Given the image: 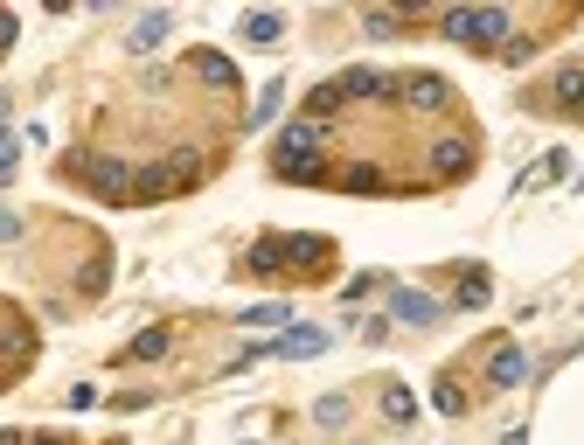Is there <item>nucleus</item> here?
<instances>
[{
  "label": "nucleus",
  "instance_id": "nucleus-1",
  "mask_svg": "<svg viewBox=\"0 0 584 445\" xmlns=\"http://www.w3.org/2000/svg\"><path fill=\"white\" fill-rule=\"evenodd\" d=\"M438 35L459 42V49H473V56H494L508 42V7H452L438 21Z\"/></svg>",
  "mask_w": 584,
  "mask_h": 445
},
{
  "label": "nucleus",
  "instance_id": "nucleus-2",
  "mask_svg": "<svg viewBox=\"0 0 584 445\" xmlns=\"http://www.w3.org/2000/svg\"><path fill=\"white\" fill-rule=\"evenodd\" d=\"M320 140H327V126H306V119H292L286 133H279V147H272V167H279V181H327L320 167Z\"/></svg>",
  "mask_w": 584,
  "mask_h": 445
},
{
  "label": "nucleus",
  "instance_id": "nucleus-3",
  "mask_svg": "<svg viewBox=\"0 0 584 445\" xmlns=\"http://www.w3.org/2000/svg\"><path fill=\"white\" fill-rule=\"evenodd\" d=\"M70 174L98 202H133V160H119V153H70Z\"/></svg>",
  "mask_w": 584,
  "mask_h": 445
},
{
  "label": "nucleus",
  "instance_id": "nucleus-4",
  "mask_svg": "<svg viewBox=\"0 0 584 445\" xmlns=\"http://www.w3.org/2000/svg\"><path fill=\"white\" fill-rule=\"evenodd\" d=\"M334 348V334H320V327H286L279 341H265L258 355H279V362H313V355H327Z\"/></svg>",
  "mask_w": 584,
  "mask_h": 445
},
{
  "label": "nucleus",
  "instance_id": "nucleus-5",
  "mask_svg": "<svg viewBox=\"0 0 584 445\" xmlns=\"http://www.w3.org/2000/svg\"><path fill=\"white\" fill-rule=\"evenodd\" d=\"M334 84H341V105H390L397 98V77H383V70H348Z\"/></svg>",
  "mask_w": 584,
  "mask_h": 445
},
{
  "label": "nucleus",
  "instance_id": "nucleus-6",
  "mask_svg": "<svg viewBox=\"0 0 584 445\" xmlns=\"http://www.w3.org/2000/svg\"><path fill=\"white\" fill-rule=\"evenodd\" d=\"M397 98H404V105H418V112H445V105H452V84L432 77V70H411V77L397 84Z\"/></svg>",
  "mask_w": 584,
  "mask_h": 445
},
{
  "label": "nucleus",
  "instance_id": "nucleus-7",
  "mask_svg": "<svg viewBox=\"0 0 584 445\" xmlns=\"http://www.w3.org/2000/svg\"><path fill=\"white\" fill-rule=\"evenodd\" d=\"M522 376H529V355H522L515 341H501V348L487 355V383H494V390H515Z\"/></svg>",
  "mask_w": 584,
  "mask_h": 445
},
{
  "label": "nucleus",
  "instance_id": "nucleus-8",
  "mask_svg": "<svg viewBox=\"0 0 584 445\" xmlns=\"http://www.w3.org/2000/svg\"><path fill=\"white\" fill-rule=\"evenodd\" d=\"M438 313H445V306H438L432 293H390V327H397V320H404V327H432Z\"/></svg>",
  "mask_w": 584,
  "mask_h": 445
},
{
  "label": "nucleus",
  "instance_id": "nucleus-9",
  "mask_svg": "<svg viewBox=\"0 0 584 445\" xmlns=\"http://www.w3.org/2000/svg\"><path fill=\"white\" fill-rule=\"evenodd\" d=\"M167 35H174V14H140V21H133V35H126V56H153Z\"/></svg>",
  "mask_w": 584,
  "mask_h": 445
},
{
  "label": "nucleus",
  "instance_id": "nucleus-10",
  "mask_svg": "<svg viewBox=\"0 0 584 445\" xmlns=\"http://www.w3.org/2000/svg\"><path fill=\"white\" fill-rule=\"evenodd\" d=\"M466 167H473V147H466V140H438L432 147V174L438 181H459Z\"/></svg>",
  "mask_w": 584,
  "mask_h": 445
},
{
  "label": "nucleus",
  "instance_id": "nucleus-11",
  "mask_svg": "<svg viewBox=\"0 0 584 445\" xmlns=\"http://www.w3.org/2000/svg\"><path fill=\"white\" fill-rule=\"evenodd\" d=\"M167 195H174L167 160H153V167H140V174H133V202H167Z\"/></svg>",
  "mask_w": 584,
  "mask_h": 445
},
{
  "label": "nucleus",
  "instance_id": "nucleus-12",
  "mask_svg": "<svg viewBox=\"0 0 584 445\" xmlns=\"http://www.w3.org/2000/svg\"><path fill=\"white\" fill-rule=\"evenodd\" d=\"M334 112H341V84L327 77V84H313V91H306V112H299V119H306V126H327Z\"/></svg>",
  "mask_w": 584,
  "mask_h": 445
},
{
  "label": "nucleus",
  "instance_id": "nucleus-13",
  "mask_svg": "<svg viewBox=\"0 0 584 445\" xmlns=\"http://www.w3.org/2000/svg\"><path fill=\"white\" fill-rule=\"evenodd\" d=\"M279 265H327V237H279Z\"/></svg>",
  "mask_w": 584,
  "mask_h": 445
},
{
  "label": "nucleus",
  "instance_id": "nucleus-14",
  "mask_svg": "<svg viewBox=\"0 0 584 445\" xmlns=\"http://www.w3.org/2000/svg\"><path fill=\"white\" fill-rule=\"evenodd\" d=\"M341 188H348V195H383V188H390V174H383L376 160H355V167L341 174Z\"/></svg>",
  "mask_w": 584,
  "mask_h": 445
},
{
  "label": "nucleus",
  "instance_id": "nucleus-15",
  "mask_svg": "<svg viewBox=\"0 0 584 445\" xmlns=\"http://www.w3.org/2000/svg\"><path fill=\"white\" fill-rule=\"evenodd\" d=\"M557 105H564L571 119H584V63H564V70H557Z\"/></svg>",
  "mask_w": 584,
  "mask_h": 445
},
{
  "label": "nucleus",
  "instance_id": "nucleus-16",
  "mask_svg": "<svg viewBox=\"0 0 584 445\" xmlns=\"http://www.w3.org/2000/svg\"><path fill=\"white\" fill-rule=\"evenodd\" d=\"M195 70H202V77H209V84H216V91H223V84H230V91H237V63H230V56H223V49H195Z\"/></svg>",
  "mask_w": 584,
  "mask_h": 445
},
{
  "label": "nucleus",
  "instance_id": "nucleus-17",
  "mask_svg": "<svg viewBox=\"0 0 584 445\" xmlns=\"http://www.w3.org/2000/svg\"><path fill=\"white\" fill-rule=\"evenodd\" d=\"M279 35H286V14H272V7L244 14V42H279Z\"/></svg>",
  "mask_w": 584,
  "mask_h": 445
},
{
  "label": "nucleus",
  "instance_id": "nucleus-18",
  "mask_svg": "<svg viewBox=\"0 0 584 445\" xmlns=\"http://www.w3.org/2000/svg\"><path fill=\"white\" fill-rule=\"evenodd\" d=\"M279 105H286V77H272V84L258 91V112H251V126H272V119H279Z\"/></svg>",
  "mask_w": 584,
  "mask_h": 445
},
{
  "label": "nucleus",
  "instance_id": "nucleus-19",
  "mask_svg": "<svg viewBox=\"0 0 584 445\" xmlns=\"http://www.w3.org/2000/svg\"><path fill=\"white\" fill-rule=\"evenodd\" d=\"M286 320H292L286 299H265V306H251V313H244V327H286Z\"/></svg>",
  "mask_w": 584,
  "mask_h": 445
},
{
  "label": "nucleus",
  "instance_id": "nucleus-20",
  "mask_svg": "<svg viewBox=\"0 0 584 445\" xmlns=\"http://www.w3.org/2000/svg\"><path fill=\"white\" fill-rule=\"evenodd\" d=\"M126 355H133V362H160V355H167V327H146V334L133 341V348H126Z\"/></svg>",
  "mask_w": 584,
  "mask_h": 445
},
{
  "label": "nucleus",
  "instance_id": "nucleus-21",
  "mask_svg": "<svg viewBox=\"0 0 584 445\" xmlns=\"http://www.w3.org/2000/svg\"><path fill=\"white\" fill-rule=\"evenodd\" d=\"M529 56H536V42H529V35H508V42L494 49V63H508V70H522Z\"/></svg>",
  "mask_w": 584,
  "mask_h": 445
},
{
  "label": "nucleus",
  "instance_id": "nucleus-22",
  "mask_svg": "<svg viewBox=\"0 0 584 445\" xmlns=\"http://www.w3.org/2000/svg\"><path fill=\"white\" fill-rule=\"evenodd\" d=\"M383 418H390V425H411V418H418V404H411L404 390H383Z\"/></svg>",
  "mask_w": 584,
  "mask_h": 445
},
{
  "label": "nucleus",
  "instance_id": "nucleus-23",
  "mask_svg": "<svg viewBox=\"0 0 584 445\" xmlns=\"http://www.w3.org/2000/svg\"><path fill=\"white\" fill-rule=\"evenodd\" d=\"M313 425H327V432L348 425V397H320V404H313Z\"/></svg>",
  "mask_w": 584,
  "mask_h": 445
},
{
  "label": "nucleus",
  "instance_id": "nucleus-24",
  "mask_svg": "<svg viewBox=\"0 0 584 445\" xmlns=\"http://www.w3.org/2000/svg\"><path fill=\"white\" fill-rule=\"evenodd\" d=\"M251 272H279V237H265V244L251 251Z\"/></svg>",
  "mask_w": 584,
  "mask_h": 445
},
{
  "label": "nucleus",
  "instance_id": "nucleus-25",
  "mask_svg": "<svg viewBox=\"0 0 584 445\" xmlns=\"http://www.w3.org/2000/svg\"><path fill=\"white\" fill-rule=\"evenodd\" d=\"M438 411H445V418H459V411H466V397H459V390H452V376H445V383H438V397H432Z\"/></svg>",
  "mask_w": 584,
  "mask_h": 445
},
{
  "label": "nucleus",
  "instance_id": "nucleus-26",
  "mask_svg": "<svg viewBox=\"0 0 584 445\" xmlns=\"http://www.w3.org/2000/svg\"><path fill=\"white\" fill-rule=\"evenodd\" d=\"M459 306H487V279H480V272H466V286H459Z\"/></svg>",
  "mask_w": 584,
  "mask_h": 445
},
{
  "label": "nucleus",
  "instance_id": "nucleus-27",
  "mask_svg": "<svg viewBox=\"0 0 584 445\" xmlns=\"http://www.w3.org/2000/svg\"><path fill=\"white\" fill-rule=\"evenodd\" d=\"M14 167H21V147H14V140H0V188L14 181Z\"/></svg>",
  "mask_w": 584,
  "mask_h": 445
},
{
  "label": "nucleus",
  "instance_id": "nucleus-28",
  "mask_svg": "<svg viewBox=\"0 0 584 445\" xmlns=\"http://www.w3.org/2000/svg\"><path fill=\"white\" fill-rule=\"evenodd\" d=\"M14 237H21V216H14V209H0V244H14Z\"/></svg>",
  "mask_w": 584,
  "mask_h": 445
},
{
  "label": "nucleus",
  "instance_id": "nucleus-29",
  "mask_svg": "<svg viewBox=\"0 0 584 445\" xmlns=\"http://www.w3.org/2000/svg\"><path fill=\"white\" fill-rule=\"evenodd\" d=\"M0 49H14V14H0Z\"/></svg>",
  "mask_w": 584,
  "mask_h": 445
},
{
  "label": "nucleus",
  "instance_id": "nucleus-30",
  "mask_svg": "<svg viewBox=\"0 0 584 445\" xmlns=\"http://www.w3.org/2000/svg\"><path fill=\"white\" fill-rule=\"evenodd\" d=\"M28 445H70V439H63V432H35Z\"/></svg>",
  "mask_w": 584,
  "mask_h": 445
},
{
  "label": "nucleus",
  "instance_id": "nucleus-31",
  "mask_svg": "<svg viewBox=\"0 0 584 445\" xmlns=\"http://www.w3.org/2000/svg\"><path fill=\"white\" fill-rule=\"evenodd\" d=\"M0 445H28V439H21V432H0Z\"/></svg>",
  "mask_w": 584,
  "mask_h": 445
},
{
  "label": "nucleus",
  "instance_id": "nucleus-32",
  "mask_svg": "<svg viewBox=\"0 0 584 445\" xmlns=\"http://www.w3.org/2000/svg\"><path fill=\"white\" fill-rule=\"evenodd\" d=\"M0 140H14V133H7V119H0Z\"/></svg>",
  "mask_w": 584,
  "mask_h": 445
}]
</instances>
